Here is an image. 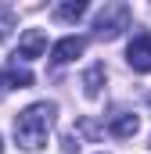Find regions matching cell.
Returning a JSON list of instances; mask_svg holds the SVG:
<instances>
[{
  "label": "cell",
  "mask_w": 151,
  "mask_h": 154,
  "mask_svg": "<svg viewBox=\"0 0 151 154\" xmlns=\"http://www.w3.org/2000/svg\"><path fill=\"white\" fill-rule=\"evenodd\" d=\"M101 86H104V65L97 61V65H90L83 72V93L86 97H101Z\"/></svg>",
  "instance_id": "7"
},
{
  "label": "cell",
  "mask_w": 151,
  "mask_h": 154,
  "mask_svg": "<svg viewBox=\"0 0 151 154\" xmlns=\"http://www.w3.org/2000/svg\"><path fill=\"white\" fill-rule=\"evenodd\" d=\"M137 129H140V118L130 115V111H119V115H112V122H108V133L119 136V140H130Z\"/></svg>",
  "instance_id": "6"
},
{
  "label": "cell",
  "mask_w": 151,
  "mask_h": 154,
  "mask_svg": "<svg viewBox=\"0 0 151 154\" xmlns=\"http://www.w3.org/2000/svg\"><path fill=\"white\" fill-rule=\"evenodd\" d=\"M7 82L18 86V90H25V86H33V72H29V68H18V61H11V68H7Z\"/></svg>",
  "instance_id": "9"
},
{
  "label": "cell",
  "mask_w": 151,
  "mask_h": 154,
  "mask_svg": "<svg viewBox=\"0 0 151 154\" xmlns=\"http://www.w3.org/2000/svg\"><path fill=\"white\" fill-rule=\"evenodd\" d=\"M54 125V104L40 100V104H29L22 115L14 118V140L22 151H40L47 143V133Z\"/></svg>",
  "instance_id": "1"
},
{
  "label": "cell",
  "mask_w": 151,
  "mask_h": 154,
  "mask_svg": "<svg viewBox=\"0 0 151 154\" xmlns=\"http://www.w3.org/2000/svg\"><path fill=\"white\" fill-rule=\"evenodd\" d=\"M47 54V32L43 29H25L18 39V50H14V61H36Z\"/></svg>",
  "instance_id": "3"
},
{
  "label": "cell",
  "mask_w": 151,
  "mask_h": 154,
  "mask_svg": "<svg viewBox=\"0 0 151 154\" xmlns=\"http://www.w3.org/2000/svg\"><path fill=\"white\" fill-rule=\"evenodd\" d=\"M148 104H151V97H148Z\"/></svg>",
  "instance_id": "13"
},
{
  "label": "cell",
  "mask_w": 151,
  "mask_h": 154,
  "mask_svg": "<svg viewBox=\"0 0 151 154\" xmlns=\"http://www.w3.org/2000/svg\"><path fill=\"white\" fill-rule=\"evenodd\" d=\"M126 61L133 72H151V32H137L126 47Z\"/></svg>",
  "instance_id": "4"
},
{
  "label": "cell",
  "mask_w": 151,
  "mask_h": 154,
  "mask_svg": "<svg viewBox=\"0 0 151 154\" xmlns=\"http://www.w3.org/2000/svg\"><path fill=\"white\" fill-rule=\"evenodd\" d=\"M14 22H18V18H14V11H11L7 4H0V43H4V39L11 36V29H14Z\"/></svg>",
  "instance_id": "10"
},
{
  "label": "cell",
  "mask_w": 151,
  "mask_h": 154,
  "mask_svg": "<svg viewBox=\"0 0 151 154\" xmlns=\"http://www.w3.org/2000/svg\"><path fill=\"white\" fill-rule=\"evenodd\" d=\"M130 4H122V0H112V4H104L101 11H97V18H94V36L97 39H119L126 29H130Z\"/></svg>",
  "instance_id": "2"
},
{
  "label": "cell",
  "mask_w": 151,
  "mask_h": 154,
  "mask_svg": "<svg viewBox=\"0 0 151 154\" xmlns=\"http://www.w3.org/2000/svg\"><path fill=\"white\" fill-rule=\"evenodd\" d=\"M83 14H86V4L83 0H69V4H58L54 7V18L58 22H79Z\"/></svg>",
  "instance_id": "8"
},
{
  "label": "cell",
  "mask_w": 151,
  "mask_h": 154,
  "mask_svg": "<svg viewBox=\"0 0 151 154\" xmlns=\"http://www.w3.org/2000/svg\"><path fill=\"white\" fill-rule=\"evenodd\" d=\"M4 82H7V72H0V90H4Z\"/></svg>",
  "instance_id": "11"
},
{
  "label": "cell",
  "mask_w": 151,
  "mask_h": 154,
  "mask_svg": "<svg viewBox=\"0 0 151 154\" xmlns=\"http://www.w3.org/2000/svg\"><path fill=\"white\" fill-rule=\"evenodd\" d=\"M83 50H86V39H83V36H65V39L54 43L50 61H54V65H69V61H76Z\"/></svg>",
  "instance_id": "5"
},
{
  "label": "cell",
  "mask_w": 151,
  "mask_h": 154,
  "mask_svg": "<svg viewBox=\"0 0 151 154\" xmlns=\"http://www.w3.org/2000/svg\"><path fill=\"white\" fill-rule=\"evenodd\" d=\"M0 151H4V143H0Z\"/></svg>",
  "instance_id": "12"
}]
</instances>
